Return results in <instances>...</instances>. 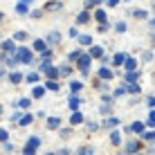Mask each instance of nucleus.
<instances>
[{
  "instance_id": "f257e3e1",
  "label": "nucleus",
  "mask_w": 155,
  "mask_h": 155,
  "mask_svg": "<svg viewBox=\"0 0 155 155\" xmlns=\"http://www.w3.org/2000/svg\"><path fill=\"white\" fill-rule=\"evenodd\" d=\"M16 61H20V63H31V52L27 50V47H20V50H16Z\"/></svg>"
},
{
  "instance_id": "f03ea898",
  "label": "nucleus",
  "mask_w": 155,
  "mask_h": 155,
  "mask_svg": "<svg viewBox=\"0 0 155 155\" xmlns=\"http://www.w3.org/2000/svg\"><path fill=\"white\" fill-rule=\"evenodd\" d=\"M38 144H41V140L38 137H29V142H27V146H25V155H34L36 153V148H38Z\"/></svg>"
},
{
  "instance_id": "7ed1b4c3",
  "label": "nucleus",
  "mask_w": 155,
  "mask_h": 155,
  "mask_svg": "<svg viewBox=\"0 0 155 155\" xmlns=\"http://www.w3.org/2000/svg\"><path fill=\"white\" fill-rule=\"evenodd\" d=\"M77 61H79V68H81V72H83V74H88V65H90V61H92V58H90L88 54H81V56L77 58Z\"/></svg>"
},
{
  "instance_id": "20e7f679",
  "label": "nucleus",
  "mask_w": 155,
  "mask_h": 155,
  "mask_svg": "<svg viewBox=\"0 0 155 155\" xmlns=\"http://www.w3.org/2000/svg\"><path fill=\"white\" fill-rule=\"evenodd\" d=\"M47 43H50V45H56V43H61V34H58V31H52V34L47 36Z\"/></svg>"
},
{
  "instance_id": "39448f33",
  "label": "nucleus",
  "mask_w": 155,
  "mask_h": 155,
  "mask_svg": "<svg viewBox=\"0 0 155 155\" xmlns=\"http://www.w3.org/2000/svg\"><path fill=\"white\" fill-rule=\"evenodd\" d=\"M43 72H45V74H47L50 79H56V77H58V70H56V68H52V65H47V68H45Z\"/></svg>"
},
{
  "instance_id": "423d86ee",
  "label": "nucleus",
  "mask_w": 155,
  "mask_h": 155,
  "mask_svg": "<svg viewBox=\"0 0 155 155\" xmlns=\"http://www.w3.org/2000/svg\"><path fill=\"white\" fill-rule=\"evenodd\" d=\"M2 50H5V52H9V54H12V52H16L14 41H5V43H2Z\"/></svg>"
},
{
  "instance_id": "0eeeda50",
  "label": "nucleus",
  "mask_w": 155,
  "mask_h": 155,
  "mask_svg": "<svg viewBox=\"0 0 155 155\" xmlns=\"http://www.w3.org/2000/svg\"><path fill=\"white\" fill-rule=\"evenodd\" d=\"M70 121H72V126H74V124H81V121H83V115L74 110V113H72V117H70Z\"/></svg>"
},
{
  "instance_id": "6e6552de",
  "label": "nucleus",
  "mask_w": 155,
  "mask_h": 155,
  "mask_svg": "<svg viewBox=\"0 0 155 155\" xmlns=\"http://www.w3.org/2000/svg\"><path fill=\"white\" fill-rule=\"evenodd\" d=\"M101 54H104V50H101V47H92V50H90V54H88V56H90V58H99Z\"/></svg>"
},
{
  "instance_id": "1a4fd4ad",
  "label": "nucleus",
  "mask_w": 155,
  "mask_h": 155,
  "mask_svg": "<svg viewBox=\"0 0 155 155\" xmlns=\"http://www.w3.org/2000/svg\"><path fill=\"white\" fill-rule=\"evenodd\" d=\"M16 12H18V14H27V12H29V9H27V2H25V0H20L18 7H16Z\"/></svg>"
},
{
  "instance_id": "9d476101",
  "label": "nucleus",
  "mask_w": 155,
  "mask_h": 155,
  "mask_svg": "<svg viewBox=\"0 0 155 155\" xmlns=\"http://www.w3.org/2000/svg\"><path fill=\"white\" fill-rule=\"evenodd\" d=\"M99 77H101V79H113V72H110L108 68H101V70H99Z\"/></svg>"
},
{
  "instance_id": "9b49d317",
  "label": "nucleus",
  "mask_w": 155,
  "mask_h": 155,
  "mask_svg": "<svg viewBox=\"0 0 155 155\" xmlns=\"http://www.w3.org/2000/svg\"><path fill=\"white\" fill-rule=\"evenodd\" d=\"M31 119H34L31 115H25V117H20V119H18V124H20V126H29Z\"/></svg>"
},
{
  "instance_id": "f8f14e48",
  "label": "nucleus",
  "mask_w": 155,
  "mask_h": 155,
  "mask_svg": "<svg viewBox=\"0 0 155 155\" xmlns=\"http://www.w3.org/2000/svg\"><path fill=\"white\" fill-rule=\"evenodd\" d=\"M137 148H140V144H137V142H128V146H126V151H128V153H130V155H133V153H137Z\"/></svg>"
},
{
  "instance_id": "ddd939ff",
  "label": "nucleus",
  "mask_w": 155,
  "mask_h": 155,
  "mask_svg": "<svg viewBox=\"0 0 155 155\" xmlns=\"http://www.w3.org/2000/svg\"><path fill=\"white\" fill-rule=\"evenodd\" d=\"M137 81V72L133 70V72H126V83H135Z\"/></svg>"
},
{
  "instance_id": "4468645a",
  "label": "nucleus",
  "mask_w": 155,
  "mask_h": 155,
  "mask_svg": "<svg viewBox=\"0 0 155 155\" xmlns=\"http://www.w3.org/2000/svg\"><path fill=\"white\" fill-rule=\"evenodd\" d=\"M94 18H97L99 23H106V12L104 9H97V12H94Z\"/></svg>"
},
{
  "instance_id": "2eb2a0df",
  "label": "nucleus",
  "mask_w": 155,
  "mask_h": 155,
  "mask_svg": "<svg viewBox=\"0 0 155 155\" xmlns=\"http://www.w3.org/2000/svg\"><path fill=\"white\" fill-rule=\"evenodd\" d=\"M47 126L50 128H58L61 126V119H58V117H52V119H47Z\"/></svg>"
},
{
  "instance_id": "dca6fc26",
  "label": "nucleus",
  "mask_w": 155,
  "mask_h": 155,
  "mask_svg": "<svg viewBox=\"0 0 155 155\" xmlns=\"http://www.w3.org/2000/svg\"><path fill=\"white\" fill-rule=\"evenodd\" d=\"M128 130H135V133H142V130H144V124H142V121H135V124H133V126H128Z\"/></svg>"
},
{
  "instance_id": "f3484780",
  "label": "nucleus",
  "mask_w": 155,
  "mask_h": 155,
  "mask_svg": "<svg viewBox=\"0 0 155 155\" xmlns=\"http://www.w3.org/2000/svg\"><path fill=\"white\" fill-rule=\"evenodd\" d=\"M34 50L36 52H45V41H34Z\"/></svg>"
},
{
  "instance_id": "a211bd4d",
  "label": "nucleus",
  "mask_w": 155,
  "mask_h": 155,
  "mask_svg": "<svg viewBox=\"0 0 155 155\" xmlns=\"http://www.w3.org/2000/svg\"><path fill=\"white\" fill-rule=\"evenodd\" d=\"M126 61V72H133L135 70V61H133V58H124Z\"/></svg>"
},
{
  "instance_id": "6ab92c4d",
  "label": "nucleus",
  "mask_w": 155,
  "mask_h": 155,
  "mask_svg": "<svg viewBox=\"0 0 155 155\" xmlns=\"http://www.w3.org/2000/svg\"><path fill=\"white\" fill-rule=\"evenodd\" d=\"M43 94H45V88H43V85H36V88H34V97H43Z\"/></svg>"
},
{
  "instance_id": "aec40b11",
  "label": "nucleus",
  "mask_w": 155,
  "mask_h": 155,
  "mask_svg": "<svg viewBox=\"0 0 155 155\" xmlns=\"http://www.w3.org/2000/svg\"><path fill=\"white\" fill-rule=\"evenodd\" d=\"M124 54H115V58H113V63H115V65H121V63H124Z\"/></svg>"
},
{
  "instance_id": "412c9836",
  "label": "nucleus",
  "mask_w": 155,
  "mask_h": 155,
  "mask_svg": "<svg viewBox=\"0 0 155 155\" xmlns=\"http://www.w3.org/2000/svg\"><path fill=\"white\" fill-rule=\"evenodd\" d=\"M88 18H90V16H88V12H83V14H79V23H88Z\"/></svg>"
},
{
  "instance_id": "4be33fe9",
  "label": "nucleus",
  "mask_w": 155,
  "mask_h": 155,
  "mask_svg": "<svg viewBox=\"0 0 155 155\" xmlns=\"http://www.w3.org/2000/svg\"><path fill=\"white\" fill-rule=\"evenodd\" d=\"M27 81L29 83H36V81H38V72H31L29 77H27Z\"/></svg>"
},
{
  "instance_id": "5701e85b",
  "label": "nucleus",
  "mask_w": 155,
  "mask_h": 155,
  "mask_svg": "<svg viewBox=\"0 0 155 155\" xmlns=\"http://www.w3.org/2000/svg\"><path fill=\"white\" fill-rule=\"evenodd\" d=\"M79 41H81V45H90V43H92L90 36H79Z\"/></svg>"
},
{
  "instance_id": "b1692460",
  "label": "nucleus",
  "mask_w": 155,
  "mask_h": 155,
  "mask_svg": "<svg viewBox=\"0 0 155 155\" xmlns=\"http://www.w3.org/2000/svg\"><path fill=\"white\" fill-rule=\"evenodd\" d=\"M70 88H72V92H79V90H81V83H79V81H72Z\"/></svg>"
},
{
  "instance_id": "393cba45",
  "label": "nucleus",
  "mask_w": 155,
  "mask_h": 155,
  "mask_svg": "<svg viewBox=\"0 0 155 155\" xmlns=\"http://www.w3.org/2000/svg\"><path fill=\"white\" fill-rule=\"evenodd\" d=\"M45 88H47V90H58V83H56V81H47Z\"/></svg>"
},
{
  "instance_id": "a878e982",
  "label": "nucleus",
  "mask_w": 155,
  "mask_h": 155,
  "mask_svg": "<svg viewBox=\"0 0 155 155\" xmlns=\"http://www.w3.org/2000/svg\"><path fill=\"white\" fill-rule=\"evenodd\" d=\"M70 108H72V110H77V108H79V99H77V97H72V99H70Z\"/></svg>"
},
{
  "instance_id": "bb28decb",
  "label": "nucleus",
  "mask_w": 155,
  "mask_h": 155,
  "mask_svg": "<svg viewBox=\"0 0 155 155\" xmlns=\"http://www.w3.org/2000/svg\"><path fill=\"white\" fill-rule=\"evenodd\" d=\"M126 90H128V92H137L140 88H137V83H128V85H126Z\"/></svg>"
},
{
  "instance_id": "cd10ccee",
  "label": "nucleus",
  "mask_w": 155,
  "mask_h": 155,
  "mask_svg": "<svg viewBox=\"0 0 155 155\" xmlns=\"http://www.w3.org/2000/svg\"><path fill=\"white\" fill-rule=\"evenodd\" d=\"M110 142H113V144H119V133H110Z\"/></svg>"
},
{
  "instance_id": "c85d7f7f",
  "label": "nucleus",
  "mask_w": 155,
  "mask_h": 155,
  "mask_svg": "<svg viewBox=\"0 0 155 155\" xmlns=\"http://www.w3.org/2000/svg\"><path fill=\"white\" fill-rule=\"evenodd\" d=\"M9 79H12V81H14V83H20V79H23V77H20V74H18V72H14V74H12V77H9Z\"/></svg>"
},
{
  "instance_id": "c756f323",
  "label": "nucleus",
  "mask_w": 155,
  "mask_h": 155,
  "mask_svg": "<svg viewBox=\"0 0 155 155\" xmlns=\"http://www.w3.org/2000/svg\"><path fill=\"white\" fill-rule=\"evenodd\" d=\"M14 38H16V41H25V38H27V34H25V31H18Z\"/></svg>"
},
{
  "instance_id": "7c9ffc66",
  "label": "nucleus",
  "mask_w": 155,
  "mask_h": 155,
  "mask_svg": "<svg viewBox=\"0 0 155 155\" xmlns=\"http://www.w3.org/2000/svg\"><path fill=\"white\" fill-rule=\"evenodd\" d=\"M99 2H101V0H88V2H85V7H88V9H92L94 5H99Z\"/></svg>"
},
{
  "instance_id": "2f4dec72",
  "label": "nucleus",
  "mask_w": 155,
  "mask_h": 155,
  "mask_svg": "<svg viewBox=\"0 0 155 155\" xmlns=\"http://www.w3.org/2000/svg\"><path fill=\"white\" fill-rule=\"evenodd\" d=\"M146 124H148V126H155V110L151 113V117H148V121H146Z\"/></svg>"
},
{
  "instance_id": "473e14b6",
  "label": "nucleus",
  "mask_w": 155,
  "mask_h": 155,
  "mask_svg": "<svg viewBox=\"0 0 155 155\" xmlns=\"http://www.w3.org/2000/svg\"><path fill=\"white\" fill-rule=\"evenodd\" d=\"M18 106H20V108H27V106H29V99H20Z\"/></svg>"
},
{
  "instance_id": "72a5a7b5",
  "label": "nucleus",
  "mask_w": 155,
  "mask_h": 155,
  "mask_svg": "<svg viewBox=\"0 0 155 155\" xmlns=\"http://www.w3.org/2000/svg\"><path fill=\"white\" fill-rule=\"evenodd\" d=\"M142 137H146V140H155V133H140Z\"/></svg>"
},
{
  "instance_id": "f704fd0d",
  "label": "nucleus",
  "mask_w": 155,
  "mask_h": 155,
  "mask_svg": "<svg viewBox=\"0 0 155 155\" xmlns=\"http://www.w3.org/2000/svg\"><path fill=\"white\" fill-rule=\"evenodd\" d=\"M47 9H61V2H50V5H47Z\"/></svg>"
},
{
  "instance_id": "c9c22d12",
  "label": "nucleus",
  "mask_w": 155,
  "mask_h": 155,
  "mask_svg": "<svg viewBox=\"0 0 155 155\" xmlns=\"http://www.w3.org/2000/svg\"><path fill=\"white\" fill-rule=\"evenodd\" d=\"M79 56H81V52H72V54H70V61H77Z\"/></svg>"
},
{
  "instance_id": "e433bc0d",
  "label": "nucleus",
  "mask_w": 155,
  "mask_h": 155,
  "mask_svg": "<svg viewBox=\"0 0 155 155\" xmlns=\"http://www.w3.org/2000/svg\"><path fill=\"white\" fill-rule=\"evenodd\" d=\"M0 142H7V130H0Z\"/></svg>"
},
{
  "instance_id": "4c0bfd02",
  "label": "nucleus",
  "mask_w": 155,
  "mask_h": 155,
  "mask_svg": "<svg viewBox=\"0 0 155 155\" xmlns=\"http://www.w3.org/2000/svg\"><path fill=\"white\" fill-rule=\"evenodd\" d=\"M117 31H126V25L124 23H117Z\"/></svg>"
},
{
  "instance_id": "58836bf2",
  "label": "nucleus",
  "mask_w": 155,
  "mask_h": 155,
  "mask_svg": "<svg viewBox=\"0 0 155 155\" xmlns=\"http://www.w3.org/2000/svg\"><path fill=\"white\" fill-rule=\"evenodd\" d=\"M106 126H117V119H115V117H113V119H108V121H106Z\"/></svg>"
},
{
  "instance_id": "ea45409f",
  "label": "nucleus",
  "mask_w": 155,
  "mask_h": 155,
  "mask_svg": "<svg viewBox=\"0 0 155 155\" xmlns=\"http://www.w3.org/2000/svg\"><path fill=\"white\" fill-rule=\"evenodd\" d=\"M117 2H119V0H108V7H115Z\"/></svg>"
},
{
  "instance_id": "a19ab883",
  "label": "nucleus",
  "mask_w": 155,
  "mask_h": 155,
  "mask_svg": "<svg viewBox=\"0 0 155 155\" xmlns=\"http://www.w3.org/2000/svg\"><path fill=\"white\" fill-rule=\"evenodd\" d=\"M151 27H153V29H155V20H151Z\"/></svg>"
},
{
  "instance_id": "79ce46f5",
  "label": "nucleus",
  "mask_w": 155,
  "mask_h": 155,
  "mask_svg": "<svg viewBox=\"0 0 155 155\" xmlns=\"http://www.w3.org/2000/svg\"><path fill=\"white\" fill-rule=\"evenodd\" d=\"M47 155H56V153H47Z\"/></svg>"
},
{
  "instance_id": "37998d69",
  "label": "nucleus",
  "mask_w": 155,
  "mask_h": 155,
  "mask_svg": "<svg viewBox=\"0 0 155 155\" xmlns=\"http://www.w3.org/2000/svg\"><path fill=\"white\" fill-rule=\"evenodd\" d=\"M0 20H2V14H0Z\"/></svg>"
}]
</instances>
